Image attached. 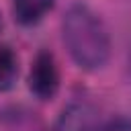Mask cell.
<instances>
[{
  "mask_svg": "<svg viewBox=\"0 0 131 131\" xmlns=\"http://www.w3.org/2000/svg\"><path fill=\"white\" fill-rule=\"evenodd\" d=\"M61 37L74 63L86 72L102 70L111 57V37L102 18L84 2L68 6L61 18Z\"/></svg>",
  "mask_w": 131,
  "mask_h": 131,
  "instance_id": "cell-1",
  "label": "cell"
},
{
  "mask_svg": "<svg viewBox=\"0 0 131 131\" xmlns=\"http://www.w3.org/2000/svg\"><path fill=\"white\" fill-rule=\"evenodd\" d=\"M27 82H29V90L39 100L55 98V94L59 90V70H57V61L51 51L41 49L35 55Z\"/></svg>",
  "mask_w": 131,
  "mask_h": 131,
  "instance_id": "cell-2",
  "label": "cell"
},
{
  "mask_svg": "<svg viewBox=\"0 0 131 131\" xmlns=\"http://www.w3.org/2000/svg\"><path fill=\"white\" fill-rule=\"evenodd\" d=\"M98 129V115L92 102L82 100V98H74L70 100L57 121L53 131H96Z\"/></svg>",
  "mask_w": 131,
  "mask_h": 131,
  "instance_id": "cell-3",
  "label": "cell"
},
{
  "mask_svg": "<svg viewBox=\"0 0 131 131\" xmlns=\"http://www.w3.org/2000/svg\"><path fill=\"white\" fill-rule=\"evenodd\" d=\"M55 0H12V14L18 25H37L51 8Z\"/></svg>",
  "mask_w": 131,
  "mask_h": 131,
  "instance_id": "cell-4",
  "label": "cell"
},
{
  "mask_svg": "<svg viewBox=\"0 0 131 131\" xmlns=\"http://www.w3.org/2000/svg\"><path fill=\"white\" fill-rule=\"evenodd\" d=\"M18 78V57L8 45H0V92L14 86Z\"/></svg>",
  "mask_w": 131,
  "mask_h": 131,
  "instance_id": "cell-5",
  "label": "cell"
},
{
  "mask_svg": "<svg viewBox=\"0 0 131 131\" xmlns=\"http://www.w3.org/2000/svg\"><path fill=\"white\" fill-rule=\"evenodd\" d=\"M8 115V129L10 131H37L41 125L33 117L35 113H20V108H14Z\"/></svg>",
  "mask_w": 131,
  "mask_h": 131,
  "instance_id": "cell-6",
  "label": "cell"
},
{
  "mask_svg": "<svg viewBox=\"0 0 131 131\" xmlns=\"http://www.w3.org/2000/svg\"><path fill=\"white\" fill-rule=\"evenodd\" d=\"M96 131H131V119H113L108 123H104L102 127H98Z\"/></svg>",
  "mask_w": 131,
  "mask_h": 131,
  "instance_id": "cell-7",
  "label": "cell"
},
{
  "mask_svg": "<svg viewBox=\"0 0 131 131\" xmlns=\"http://www.w3.org/2000/svg\"><path fill=\"white\" fill-rule=\"evenodd\" d=\"M129 74H131V53H129Z\"/></svg>",
  "mask_w": 131,
  "mask_h": 131,
  "instance_id": "cell-8",
  "label": "cell"
},
{
  "mask_svg": "<svg viewBox=\"0 0 131 131\" xmlns=\"http://www.w3.org/2000/svg\"><path fill=\"white\" fill-rule=\"evenodd\" d=\"M0 27H2V18H0Z\"/></svg>",
  "mask_w": 131,
  "mask_h": 131,
  "instance_id": "cell-9",
  "label": "cell"
}]
</instances>
